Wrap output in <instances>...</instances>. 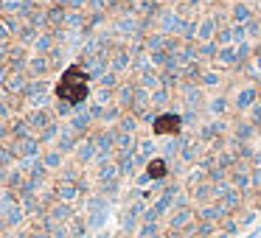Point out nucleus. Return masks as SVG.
I'll return each instance as SVG.
<instances>
[{"label":"nucleus","mask_w":261,"mask_h":238,"mask_svg":"<svg viewBox=\"0 0 261 238\" xmlns=\"http://www.w3.org/2000/svg\"><path fill=\"white\" fill-rule=\"evenodd\" d=\"M59 96H65L67 101H82L87 96V76L79 67H73V70L65 73V79L59 81Z\"/></svg>","instance_id":"1"},{"label":"nucleus","mask_w":261,"mask_h":238,"mask_svg":"<svg viewBox=\"0 0 261 238\" xmlns=\"http://www.w3.org/2000/svg\"><path fill=\"white\" fill-rule=\"evenodd\" d=\"M155 132L158 134H177L180 132V118L177 115H163L155 121Z\"/></svg>","instance_id":"2"},{"label":"nucleus","mask_w":261,"mask_h":238,"mask_svg":"<svg viewBox=\"0 0 261 238\" xmlns=\"http://www.w3.org/2000/svg\"><path fill=\"white\" fill-rule=\"evenodd\" d=\"M166 171V165H163V160H155L152 163V168H149V177H160V174Z\"/></svg>","instance_id":"3"}]
</instances>
